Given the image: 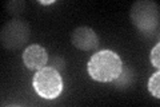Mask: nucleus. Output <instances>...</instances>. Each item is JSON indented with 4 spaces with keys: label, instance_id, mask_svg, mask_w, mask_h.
Instances as JSON below:
<instances>
[{
    "label": "nucleus",
    "instance_id": "nucleus-8",
    "mask_svg": "<svg viewBox=\"0 0 160 107\" xmlns=\"http://www.w3.org/2000/svg\"><path fill=\"white\" fill-rule=\"evenodd\" d=\"M159 54H160V44L158 43V44L152 48V51H151V56H149V58H151V63H152V66H153V67H156V68L160 67Z\"/></svg>",
    "mask_w": 160,
    "mask_h": 107
},
{
    "label": "nucleus",
    "instance_id": "nucleus-6",
    "mask_svg": "<svg viewBox=\"0 0 160 107\" xmlns=\"http://www.w3.org/2000/svg\"><path fill=\"white\" fill-rule=\"evenodd\" d=\"M23 62L29 70H42L43 67H46L48 62V54L46 48H43L42 45L31 44L24 50Z\"/></svg>",
    "mask_w": 160,
    "mask_h": 107
},
{
    "label": "nucleus",
    "instance_id": "nucleus-4",
    "mask_svg": "<svg viewBox=\"0 0 160 107\" xmlns=\"http://www.w3.org/2000/svg\"><path fill=\"white\" fill-rule=\"evenodd\" d=\"M29 25L23 19H12L2 28V45L8 50H18L28 42Z\"/></svg>",
    "mask_w": 160,
    "mask_h": 107
},
{
    "label": "nucleus",
    "instance_id": "nucleus-10",
    "mask_svg": "<svg viewBox=\"0 0 160 107\" xmlns=\"http://www.w3.org/2000/svg\"><path fill=\"white\" fill-rule=\"evenodd\" d=\"M42 4H52L53 3V0H51V2H40Z\"/></svg>",
    "mask_w": 160,
    "mask_h": 107
},
{
    "label": "nucleus",
    "instance_id": "nucleus-1",
    "mask_svg": "<svg viewBox=\"0 0 160 107\" xmlns=\"http://www.w3.org/2000/svg\"><path fill=\"white\" fill-rule=\"evenodd\" d=\"M89 76L96 82H113L123 71V60L116 52L103 50L93 54L87 64Z\"/></svg>",
    "mask_w": 160,
    "mask_h": 107
},
{
    "label": "nucleus",
    "instance_id": "nucleus-5",
    "mask_svg": "<svg viewBox=\"0 0 160 107\" xmlns=\"http://www.w3.org/2000/svg\"><path fill=\"white\" fill-rule=\"evenodd\" d=\"M71 43L78 50L91 51L99 45V38L92 28L83 25V27H78L73 29L71 35Z\"/></svg>",
    "mask_w": 160,
    "mask_h": 107
},
{
    "label": "nucleus",
    "instance_id": "nucleus-3",
    "mask_svg": "<svg viewBox=\"0 0 160 107\" xmlns=\"http://www.w3.org/2000/svg\"><path fill=\"white\" fill-rule=\"evenodd\" d=\"M159 13L158 3L151 0H139L131 8V20L142 32H153L159 28Z\"/></svg>",
    "mask_w": 160,
    "mask_h": 107
},
{
    "label": "nucleus",
    "instance_id": "nucleus-9",
    "mask_svg": "<svg viewBox=\"0 0 160 107\" xmlns=\"http://www.w3.org/2000/svg\"><path fill=\"white\" fill-rule=\"evenodd\" d=\"M51 67H53L55 70H58L59 72H60V71L64 68V62H63L62 59H59V58H55L53 59V64L51 66Z\"/></svg>",
    "mask_w": 160,
    "mask_h": 107
},
{
    "label": "nucleus",
    "instance_id": "nucleus-2",
    "mask_svg": "<svg viewBox=\"0 0 160 107\" xmlns=\"http://www.w3.org/2000/svg\"><path fill=\"white\" fill-rule=\"evenodd\" d=\"M32 86L36 94L44 99H55L63 91V79L53 67H43L33 75Z\"/></svg>",
    "mask_w": 160,
    "mask_h": 107
},
{
    "label": "nucleus",
    "instance_id": "nucleus-7",
    "mask_svg": "<svg viewBox=\"0 0 160 107\" xmlns=\"http://www.w3.org/2000/svg\"><path fill=\"white\" fill-rule=\"evenodd\" d=\"M148 90L155 98H160V72L156 71L148 80Z\"/></svg>",
    "mask_w": 160,
    "mask_h": 107
}]
</instances>
